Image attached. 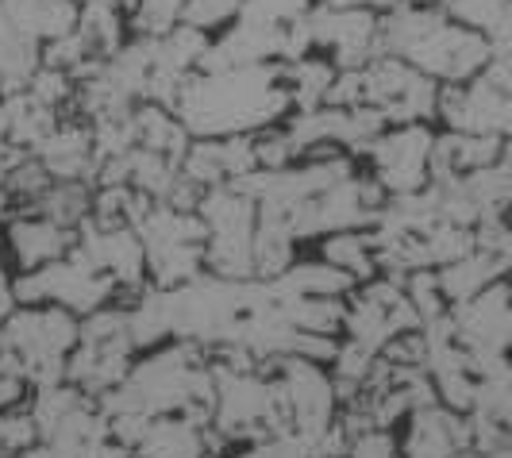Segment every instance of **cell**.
<instances>
[{
    "label": "cell",
    "mask_w": 512,
    "mask_h": 458,
    "mask_svg": "<svg viewBox=\"0 0 512 458\" xmlns=\"http://www.w3.org/2000/svg\"><path fill=\"white\" fill-rule=\"evenodd\" d=\"M185 4H189V0H139L135 12H131V35L162 39L166 31H174V27L181 24Z\"/></svg>",
    "instance_id": "7a4b0ae2"
},
{
    "label": "cell",
    "mask_w": 512,
    "mask_h": 458,
    "mask_svg": "<svg viewBox=\"0 0 512 458\" xmlns=\"http://www.w3.org/2000/svg\"><path fill=\"white\" fill-rule=\"evenodd\" d=\"M243 8H247V0H189L185 12H181V24L197 27V31H205V35L216 39L220 31L239 24Z\"/></svg>",
    "instance_id": "6da1fadb"
}]
</instances>
